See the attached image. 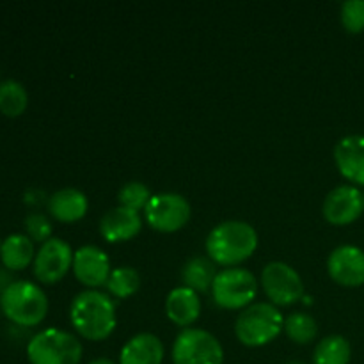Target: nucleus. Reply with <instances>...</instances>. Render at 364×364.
I'll use <instances>...</instances> for the list:
<instances>
[{
	"label": "nucleus",
	"mask_w": 364,
	"mask_h": 364,
	"mask_svg": "<svg viewBox=\"0 0 364 364\" xmlns=\"http://www.w3.org/2000/svg\"><path fill=\"white\" fill-rule=\"evenodd\" d=\"M70 320L75 331L85 340H107L116 329V304L103 291L84 290L71 301Z\"/></svg>",
	"instance_id": "obj_1"
},
{
	"label": "nucleus",
	"mask_w": 364,
	"mask_h": 364,
	"mask_svg": "<svg viewBox=\"0 0 364 364\" xmlns=\"http://www.w3.org/2000/svg\"><path fill=\"white\" fill-rule=\"evenodd\" d=\"M258 247V233L244 220H224L210 231L206 252L213 263L235 267L245 262Z\"/></svg>",
	"instance_id": "obj_2"
},
{
	"label": "nucleus",
	"mask_w": 364,
	"mask_h": 364,
	"mask_svg": "<svg viewBox=\"0 0 364 364\" xmlns=\"http://www.w3.org/2000/svg\"><path fill=\"white\" fill-rule=\"evenodd\" d=\"M0 308L11 320L23 327H34L45 320L48 313L46 294L36 283L27 279H14L0 291Z\"/></svg>",
	"instance_id": "obj_3"
},
{
	"label": "nucleus",
	"mask_w": 364,
	"mask_h": 364,
	"mask_svg": "<svg viewBox=\"0 0 364 364\" xmlns=\"http://www.w3.org/2000/svg\"><path fill=\"white\" fill-rule=\"evenodd\" d=\"M283 329V315L269 302H255L247 306L235 322V334L245 347H263L276 340Z\"/></svg>",
	"instance_id": "obj_4"
},
{
	"label": "nucleus",
	"mask_w": 364,
	"mask_h": 364,
	"mask_svg": "<svg viewBox=\"0 0 364 364\" xmlns=\"http://www.w3.org/2000/svg\"><path fill=\"white\" fill-rule=\"evenodd\" d=\"M82 354L84 348L78 338L57 327L39 331L27 343L31 364H80Z\"/></svg>",
	"instance_id": "obj_5"
},
{
	"label": "nucleus",
	"mask_w": 364,
	"mask_h": 364,
	"mask_svg": "<svg viewBox=\"0 0 364 364\" xmlns=\"http://www.w3.org/2000/svg\"><path fill=\"white\" fill-rule=\"evenodd\" d=\"M258 294L255 274L240 267H230L217 274L212 284V297L219 308L242 309L251 306Z\"/></svg>",
	"instance_id": "obj_6"
},
{
	"label": "nucleus",
	"mask_w": 364,
	"mask_h": 364,
	"mask_svg": "<svg viewBox=\"0 0 364 364\" xmlns=\"http://www.w3.org/2000/svg\"><path fill=\"white\" fill-rule=\"evenodd\" d=\"M174 364H223L224 350L212 333L187 327L176 336L173 345Z\"/></svg>",
	"instance_id": "obj_7"
},
{
	"label": "nucleus",
	"mask_w": 364,
	"mask_h": 364,
	"mask_svg": "<svg viewBox=\"0 0 364 364\" xmlns=\"http://www.w3.org/2000/svg\"><path fill=\"white\" fill-rule=\"evenodd\" d=\"M191 212L187 199L174 192H160L151 196L144 208L149 226L162 233H174L181 230L191 219Z\"/></svg>",
	"instance_id": "obj_8"
},
{
	"label": "nucleus",
	"mask_w": 364,
	"mask_h": 364,
	"mask_svg": "<svg viewBox=\"0 0 364 364\" xmlns=\"http://www.w3.org/2000/svg\"><path fill=\"white\" fill-rule=\"evenodd\" d=\"M262 284L276 306H291L304 295V283L297 270L283 262H272L263 269Z\"/></svg>",
	"instance_id": "obj_9"
},
{
	"label": "nucleus",
	"mask_w": 364,
	"mask_h": 364,
	"mask_svg": "<svg viewBox=\"0 0 364 364\" xmlns=\"http://www.w3.org/2000/svg\"><path fill=\"white\" fill-rule=\"evenodd\" d=\"M73 255L66 240L52 237L36 252L34 276L45 284L57 283L66 276L70 267H73Z\"/></svg>",
	"instance_id": "obj_10"
},
{
	"label": "nucleus",
	"mask_w": 364,
	"mask_h": 364,
	"mask_svg": "<svg viewBox=\"0 0 364 364\" xmlns=\"http://www.w3.org/2000/svg\"><path fill=\"white\" fill-rule=\"evenodd\" d=\"M322 212L323 217L336 226L354 223L364 212V194L354 185H340L327 194Z\"/></svg>",
	"instance_id": "obj_11"
},
{
	"label": "nucleus",
	"mask_w": 364,
	"mask_h": 364,
	"mask_svg": "<svg viewBox=\"0 0 364 364\" xmlns=\"http://www.w3.org/2000/svg\"><path fill=\"white\" fill-rule=\"evenodd\" d=\"M327 272L341 287L364 284V251L355 245H340L327 258Z\"/></svg>",
	"instance_id": "obj_12"
},
{
	"label": "nucleus",
	"mask_w": 364,
	"mask_h": 364,
	"mask_svg": "<svg viewBox=\"0 0 364 364\" xmlns=\"http://www.w3.org/2000/svg\"><path fill=\"white\" fill-rule=\"evenodd\" d=\"M73 272L82 284L95 290L107 284L112 270L109 256L103 249L96 245H84L73 255Z\"/></svg>",
	"instance_id": "obj_13"
},
{
	"label": "nucleus",
	"mask_w": 364,
	"mask_h": 364,
	"mask_svg": "<svg viewBox=\"0 0 364 364\" xmlns=\"http://www.w3.org/2000/svg\"><path fill=\"white\" fill-rule=\"evenodd\" d=\"M334 162L354 185H364V135H347L334 146Z\"/></svg>",
	"instance_id": "obj_14"
},
{
	"label": "nucleus",
	"mask_w": 364,
	"mask_h": 364,
	"mask_svg": "<svg viewBox=\"0 0 364 364\" xmlns=\"http://www.w3.org/2000/svg\"><path fill=\"white\" fill-rule=\"evenodd\" d=\"M142 219L139 212L124 206H116L103 213L100 220V233L107 242H124L134 238L141 231Z\"/></svg>",
	"instance_id": "obj_15"
},
{
	"label": "nucleus",
	"mask_w": 364,
	"mask_h": 364,
	"mask_svg": "<svg viewBox=\"0 0 364 364\" xmlns=\"http://www.w3.org/2000/svg\"><path fill=\"white\" fill-rule=\"evenodd\" d=\"M164 345L151 333L135 334L124 343L119 354V364H162Z\"/></svg>",
	"instance_id": "obj_16"
},
{
	"label": "nucleus",
	"mask_w": 364,
	"mask_h": 364,
	"mask_svg": "<svg viewBox=\"0 0 364 364\" xmlns=\"http://www.w3.org/2000/svg\"><path fill=\"white\" fill-rule=\"evenodd\" d=\"M166 313L171 322L180 327H188L201 315V301L198 291L187 287H178L169 291L166 299Z\"/></svg>",
	"instance_id": "obj_17"
},
{
	"label": "nucleus",
	"mask_w": 364,
	"mask_h": 364,
	"mask_svg": "<svg viewBox=\"0 0 364 364\" xmlns=\"http://www.w3.org/2000/svg\"><path fill=\"white\" fill-rule=\"evenodd\" d=\"M87 196L73 187L60 188L48 198V212L60 223H75L87 213Z\"/></svg>",
	"instance_id": "obj_18"
},
{
	"label": "nucleus",
	"mask_w": 364,
	"mask_h": 364,
	"mask_svg": "<svg viewBox=\"0 0 364 364\" xmlns=\"http://www.w3.org/2000/svg\"><path fill=\"white\" fill-rule=\"evenodd\" d=\"M34 258V242L27 235L13 233L2 240L0 259L7 270H23Z\"/></svg>",
	"instance_id": "obj_19"
},
{
	"label": "nucleus",
	"mask_w": 364,
	"mask_h": 364,
	"mask_svg": "<svg viewBox=\"0 0 364 364\" xmlns=\"http://www.w3.org/2000/svg\"><path fill=\"white\" fill-rule=\"evenodd\" d=\"M217 267L206 256H192L181 269V279L185 287L194 291H208L217 277Z\"/></svg>",
	"instance_id": "obj_20"
},
{
	"label": "nucleus",
	"mask_w": 364,
	"mask_h": 364,
	"mask_svg": "<svg viewBox=\"0 0 364 364\" xmlns=\"http://www.w3.org/2000/svg\"><path fill=\"white\" fill-rule=\"evenodd\" d=\"M350 358L352 348L347 338L333 334L318 341L313 352V364H348Z\"/></svg>",
	"instance_id": "obj_21"
},
{
	"label": "nucleus",
	"mask_w": 364,
	"mask_h": 364,
	"mask_svg": "<svg viewBox=\"0 0 364 364\" xmlns=\"http://www.w3.org/2000/svg\"><path fill=\"white\" fill-rule=\"evenodd\" d=\"M28 95L21 82L14 78L0 80V112L9 117H16L27 109Z\"/></svg>",
	"instance_id": "obj_22"
},
{
	"label": "nucleus",
	"mask_w": 364,
	"mask_h": 364,
	"mask_svg": "<svg viewBox=\"0 0 364 364\" xmlns=\"http://www.w3.org/2000/svg\"><path fill=\"white\" fill-rule=\"evenodd\" d=\"M105 287L116 299H128L141 288V276L134 267H117L110 272Z\"/></svg>",
	"instance_id": "obj_23"
},
{
	"label": "nucleus",
	"mask_w": 364,
	"mask_h": 364,
	"mask_svg": "<svg viewBox=\"0 0 364 364\" xmlns=\"http://www.w3.org/2000/svg\"><path fill=\"white\" fill-rule=\"evenodd\" d=\"M284 333L295 343L306 345L315 340L318 326H316V320L308 313H291L288 318H284Z\"/></svg>",
	"instance_id": "obj_24"
},
{
	"label": "nucleus",
	"mask_w": 364,
	"mask_h": 364,
	"mask_svg": "<svg viewBox=\"0 0 364 364\" xmlns=\"http://www.w3.org/2000/svg\"><path fill=\"white\" fill-rule=\"evenodd\" d=\"M151 199V192L141 181H128L121 187L119 194H117V201H119V206H124V208H130L139 212V210H144L148 201Z\"/></svg>",
	"instance_id": "obj_25"
},
{
	"label": "nucleus",
	"mask_w": 364,
	"mask_h": 364,
	"mask_svg": "<svg viewBox=\"0 0 364 364\" xmlns=\"http://www.w3.org/2000/svg\"><path fill=\"white\" fill-rule=\"evenodd\" d=\"M341 23L352 34L364 31V0H347L341 4Z\"/></svg>",
	"instance_id": "obj_26"
},
{
	"label": "nucleus",
	"mask_w": 364,
	"mask_h": 364,
	"mask_svg": "<svg viewBox=\"0 0 364 364\" xmlns=\"http://www.w3.org/2000/svg\"><path fill=\"white\" fill-rule=\"evenodd\" d=\"M25 230H27V237L32 242L45 244L46 240L52 238V223L45 213H28L25 217Z\"/></svg>",
	"instance_id": "obj_27"
},
{
	"label": "nucleus",
	"mask_w": 364,
	"mask_h": 364,
	"mask_svg": "<svg viewBox=\"0 0 364 364\" xmlns=\"http://www.w3.org/2000/svg\"><path fill=\"white\" fill-rule=\"evenodd\" d=\"M13 277L9 276V272H6V267L4 269H0V290H6L7 287H9L11 283H13Z\"/></svg>",
	"instance_id": "obj_28"
},
{
	"label": "nucleus",
	"mask_w": 364,
	"mask_h": 364,
	"mask_svg": "<svg viewBox=\"0 0 364 364\" xmlns=\"http://www.w3.org/2000/svg\"><path fill=\"white\" fill-rule=\"evenodd\" d=\"M87 364H117V363H114L112 359L109 358H98V359H92V361H89Z\"/></svg>",
	"instance_id": "obj_29"
},
{
	"label": "nucleus",
	"mask_w": 364,
	"mask_h": 364,
	"mask_svg": "<svg viewBox=\"0 0 364 364\" xmlns=\"http://www.w3.org/2000/svg\"><path fill=\"white\" fill-rule=\"evenodd\" d=\"M287 364H308V363H302V361H290V363H287Z\"/></svg>",
	"instance_id": "obj_30"
},
{
	"label": "nucleus",
	"mask_w": 364,
	"mask_h": 364,
	"mask_svg": "<svg viewBox=\"0 0 364 364\" xmlns=\"http://www.w3.org/2000/svg\"><path fill=\"white\" fill-rule=\"evenodd\" d=\"M0 245H2V240H0Z\"/></svg>",
	"instance_id": "obj_31"
}]
</instances>
